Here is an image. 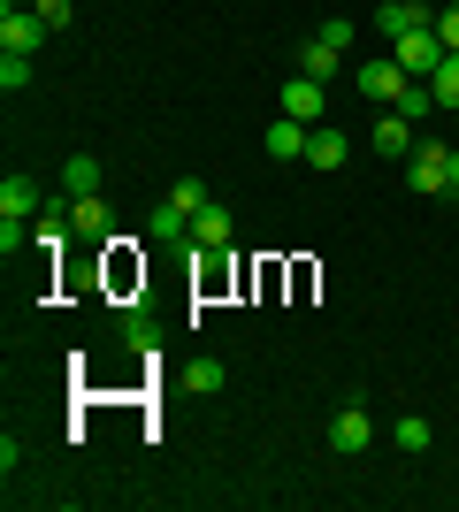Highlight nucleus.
Masks as SVG:
<instances>
[{"label":"nucleus","mask_w":459,"mask_h":512,"mask_svg":"<svg viewBox=\"0 0 459 512\" xmlns=\"http://www.w3.org/2000/svg\"><path fill=\"white\" fill-rule=\"evenodd\" d=\"M391 62L414 77V85H429L437 77V62H444V39H437V23L429 31H406V39H391Z\"/></svg>","instance_id":"obj_2"},{"label":"nucleus","mask_w":459,"mask_h":512,"mask_svg":"<svg viewBox=\"0 0 459 512\" xmlns=\"http://www.w3.org/2000/svg\"><path fill=\"white\" fill-rule=\"evenodd\" d=\"M391 107H398V115H414V123H429V115H437V92H429V85H406Z\"/></svg>","instance_id":"obj_20"},{"label":"nucleus","mask_w":459,"mask_h":512,"mask_svg":"<svg viewBox=\"0 0 459 512\" xmlns=\"http://www.w3.org/2000/svg\"><path fill=\"white\" fill-rule=\"evenodd\" d=\"M322 436H329V451H345V459H352V451H368V444H375V413L360 406V398H345V406L329 413Z\"/></svg>","instance_id":"obj_4"},{"label":"nucleus","mask_w":459,"mask_h":512,"mask_svg":"<svg viewBox=\"0 0 459 512\" xmlns=\"http://www.w3.org/2000/svg\"><path fill=\"white\" fill-rule=\"evenodd\" d=\"M391 444L398 451H429V444H437V428L421 421V413H398V421H391Z\"/></svg>","instance_id":"obj_17"},{"label":"nucleus","mask_w":459,"mask_h":512,"mask_svg":"<svg viewBox=\"0 0 459 512\" xmlns=\"http://www.w3.org/2000/svg\"><path fill=\"white\" fill-rule=\"evenodd\" d=\"M306 130H314V123H291V115H276V123L261 130L268 161H306Z\"/></svg>","instance_id":"obj_12"},{"label":"nucleus","mask_w":459,"mask_h":512,"mask_svg":"<svg viewBox=\"0 0 459 512\" xmlns=\"http://www.w3.org/2000/svg\"><path fill=\"white\" fill-rule=\"evenodd\" d=\"M31 8H39L46 31H62V23H69V0H31Z\"/></svg>","instance_id":"obj_27"},{"label":"nucleus","mask_w":459,"mask_h":512,"mask_svg":"<svg viewBox=\"0 0 459 512\" xmlns=\"http://www.w3.org/2000/svg\"><path fill=\"white\" fill-rule=\"evenodd\" d=\"M314 39H322V46H337V54H352V39H360V23H352V16H329L322 31H314Z\"/></svg>","instance_id":"obj_21"},{"label":"nucleus","mask_w":459,"mask_h":512,"mask_svg":"<svg viewBox=\"0 0 459 512\" xmlns=\"http://www.w3.org/2000/svg\"><path fill=\"white\" fill-rule=\"evenodd\" d=\"M429 23H437V8H429V0H383V8H375V31H383V46L406 39V31H429Z\"/></svg>","instance_id":"obj_8"},{"label":"nucleus","mask_w":459,"mask_h":512,"mask_svg":"<svg viewBox=\"0 0 459 512\" xmlns=\"http://www.w3.org/2000/svg\"><path fill=\"white\" fill-rule=\"evenodd\" d=\"M352 85H360V100H375V107H391L398 92L414 85V77H406V69L391 62V46H383V54H375V62H360V69H352Z\"/></svg>","instance_id":"obj_5"},{"label":"nucleus","mask_w":459,"mask_h":512,"mask_svg":"<svg viewBox=\"0 0 459 512\" xmlns=\"http://www.w3.org/2000/svg\"><path fill=\"white\" fill-rule=\"evenodd\" d=\"M284 115L291 123H329V85L322 77H291L284 85Z\"/></svg>","instance_id":"obj_9"},{"label":"nucleus","mask_w":459,"mask_h":512,"mask_svg":"<svg viewBox=\"0 0 459 512\" xmlns=\"http://www.w3.org/2000/svg\"><path fill=\"white\" fill-rule=\"evenodd\" d=\"M62 192H69V199L100 192V153H69V161H62Z\"/></svg>","instance_id":"obj_14"},{"label":"nucleus","mask_w":459,"mask_h":512,"mask_svg":"<svg viewBox=\"0 0 459 512\" xmlns=\"http://www.w3.org/2000/svg\"><path fill=\"white\" fill-rule=\"evenodd\" d=\"M123 344H131V352H153V321L131 314V321H123Z\"/></svg>","instance_id":"obj_25"},{"label":"nucleus","mask_w":459,"mask_h":512,"mask_svg":"<svg viewBox=\"0 0 459 512\" xmlns=\"http://www.w3.org/2000/svg\"><path fill=\"white\" fill-rule=\"evenodd\" d=\"M146 230H153V237H161V245H192V214L176 207V199H161V207H153V214H146Z\"/></svg>","instance_id":"obj_13"},{"label":"nucleus","mask_w":459,"mask_h":512,"mask_svg":"<svg viewBox=\"0 0 459 512\" xmlns=\"http://www.w3.org/2000/svg\"><path fill=\"white\" fill-rule=\"evenodd\" d=\"M437 39H444V54H459V0L437 8Z\"/></svg>","instance_id":"obj_26"},{"label":"nucleus","mask_w":459,"mask_h":512,"mask_svg":"<svg viewBox=\"0 0 459 512\" xmlns=\"http://www.w3.org/2000/svg\"><path fill=\"white\" fill-rule=\"evenodd\" d=\"M184 383H192L199 398H215V390L230 383V367H222V360H192V367H184Z\"/></svg>","instance_id":"obj_18"},{"label":"nucleus","mask_w":459,"mask_h":512,"mask_svg":"<svg viewBox=\"0 0 459 512\" xmlns=\"http://www.w3.org/2000/svg\"><path fill=\"white\" fill-rule=\"evenodd\" d=\"M368 146L383 153V161H414V146H421V123L414 115H398V107H383L368 123Z\"/></svg>","instance_id":"obj_3"},{"label":"nucleus","mask_w":459,"mask_h":512,"mask_svg":"<svg viewBox=\"0 0 459 512\" xmlns=\"http://www.w3.org/2000/svg\"><path fill=\"white\" fill-rule=\"evenodd\" d=\"M406 184H414L421 199H459V146H444V138H421L414 161H406Z\"/></svg>","instance_id":"obj_1"},{"label":"nucleus","mask_w":459,"mask_h":512,"mask_svg":"<svg viewBox=\"0 0 459 512\" xmlns=\"http://www.w3.org/2000/svg\"><path fill=\"white\" fill-rule=\"evenodd\" d=\"M230 237H238V214L222 207V199H207V207L192 214V245L215 260V253H230Z\"/></svg>","instance_id":"obj_7"},{"label":"nucleus","mask_w":459,"mask_h":512,"mask_svg":"<svg viewBox=\"0 0 459 512\" xmlns=\"http://www.w3.org/2000/svg\"><path fill=\"white\" fill-rule=\"evenodd\" d=\"M0 214L31 222V214H39V184H31V176H0Z\"/></svg>","instance_id":"obj_15"},{"label":"nucleus","mask_w":459,"mask_h":512,"mask_svg":"<svg viewBox=\"0 0 459 512\" xmlns=\"http://www.w3.org/2000/svg\"><path fill=\"white\" fill-rule=\"evenodd\" d=\"M69 230L85 237V245H108V237H115V214H108V199H100V192L69 199Z\"/></svg>","instance_id":"obj_11"},{"label":"nucleus","mask_w":459,"mask_h":512,"mask_svg":"<svg viewBox=\"0 0 459 512\" xmlns=\"http://www.w3.org/2000/svg\"><path fill=\"white\" fill-rule=\"evenodd\" d=\"M23 245H31V222H16V214H0V253L16 260V253H23Z\"/></svg>","instance_id":"obj_24"},{"label":"nucleus","mask_w":459,"mask_h":512,"mask_svg":"<svg viewBox=\"0 0 459 512\" xmlns=\"http://www.w3.org/2000/svg\"><path fill=\"white\" fill-rule=\"evenodd\" d=\"M429 8H452V0H429Z\"/></svg>","instance_id":"obj_28"},{"label":"nucleus","mask_w":459,"mask_h":512,"mask_svg":"<svg viewBox=\"0 0 459 512\" xmlns=\"http://www.w3.org/2000/svg\"><path fill=\"white\" fill-rule=\"evenodd\" d=\"M345 161H352V138H345V130H337V123H314V130H306V169H345Z\"/></svg>","instance_id":"obj_10"},{"label":"nucleus","mask_w":459,"mask_h":512,"mask_svg":"<svg viewBox=\"0 0 459 512\" xmlns=\"http://www.w3.org/2000/svg\"><path fill=\"white\" fill-rule=\"evenodd\" d=\"M169 199H176L184 214H199V207H207V184H199V176H176V184H169Z\"/></svg>","instance_id":"obj_23"},{"label":"nucleus","mask_w":459,"mask_h":512,"mask_svg":"<svg viewBox=\"0 0 459 512\" xmlns=\"http://www.w3.org/2000/svg\"><path fill=\"white\" fill-rule=\"evenodd\" d=\"M337 69H345V54H337V46H322V39H306V46H299V77H322V85H329Z\"/></svg>","instance_id":"obj_16"},{"label":"nucleus","mask_w":459,"mask_h":512,"mask_svg":"<svg viewBox=\"0 0 459 512\" xmlns=\"http://www.w3.org/2000/svg\"><path fill=\"white\" fill-rule=\"evenodd\" d=\"M31 85V54H0V92H23Z\"/></svg>","instance_id":"obj_22"},{"label":"nucleus","mask_w":459,"mask_h":512,"mask_svg":"<svg viewBox=\"0 0 459 512\" xmlns=\"http://www.w3.org/2000/svg\"><path fill=\"white\" fill-rule=\"evenodd\" d=\"M429 92H437V107H459V54H444V62H437Z\"/></svg>","instance_id":"obj_19"},{"label":"nucleus","mask_w":459,"mask_h":512,"mask_svg":"<svg viewBox=\"0 0 459 512\" xmlns=\"http://www.w3.org/2000/svg\"><path fill=\"white\" fill-rule=\"evenodd\" d=\"M46 39H54V31L39 23V8H16V0L0 8V54H39Z\"/></svg>","instance_id":"obj_6"}]
</instances>
